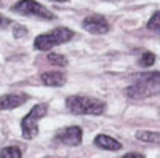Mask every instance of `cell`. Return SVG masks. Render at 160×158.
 <instances>
[{"label":"cell","mask_w":160,"mask_h":158,"mask_svg":"<svg viewBox=\"0 0 160 158\" xmlns=\"http://www.w3.org/2000/svg\"><path fill=\"white\" fill-rule=\"evenodd\" d=\"M158 93V72L141 74L133 78V83L127 88V96L131 99H146Z\"/></svg>","instance_id":"1"},{"label":"cell","mask_w":160,"mask_h":158,"mask_svg":"<svg viewBox=\"0 0 160 158\" xmlns=\"http://www.w3.org/2000/svg\"><path fill=\"white\" fill-rule=\"evenodd\" d=\"M66 107L75 115H102L106 102L90 96H69L66 99Z\"/></svg>","instance_id":"2"},{"label":"cell","mask_w":160,"mask_h":158,"mask_svg":"<svg viewBox=\"0 0 160 158\" xmlns=\"http://www.w3.org/2000/svg\"><path fill=\"white\" fill-rule=\"evenodd\" d=\"M75 35V32L69 27H55L50 32L40 34L38 37H35L34 40V48L38 51H50L51 48L59 46L62 43H68L69 40H72Z\"/></svg>","instance_id":"3"},{"label":"cell","mask_w":160,"mask_h":158,"mask_svg":"<svg viewBox=\"0 0 160 158\" xmlns=\"http://www.w3.org/2000/svg\"><path fill=\"white\" fill-rule=\"evenodd\" d=\"M47 112H48V104L45 102L37 104L21 120V129H22L24 139H34L38 134V122L47 115Z\"/></svg>","instance_id":"4"},{"label":"cell","mask_w":160,"mask_h":158,"mask_svg":"<svg viewBox=\"0 0 160 158\" xmlns=\"http://www.w3.org/2000/svg\"><path fill=\"white\" fill-rule=\"evenodd\" d=\"M13 13H18L22 16H35V18H42L47 21L56 19V15L51 10H48L45 5L35 2V0H19L10 8Z\"/></svg>","instance_id":"5"},{"label":"cell","mask_w":160,"mask_h":158,"mask_svg":"<svg viewBox=\"0 0 160 158\" xmlns=\"http://www.w3.org/2000/svg\"><path fill=\"white\" fill-rule=\"evenodd\" d=\"M83 139V131L80 126H68V128H62L59 129L58 133L55 134V141L61 142L64 146H69V147H77L82 144Z\"/></svg>","instance_id":"6"},{"label":"cell","mask_w":160,"mask_h":158,"mask_svg":"<svg viewBox=\"0 0 160 158\" xmlns=\"http://www.w3.org/2000/svg\"><path fill=\"white\" fill-rule=\"evenodd\" d=\"M82 27L90 32V34H95V35H102V34H108L111 26L108 22L104 16L101 15H90L82 21Z\"/></svg>","instance_id":"7"},{"label":"cell","mask_w":160,"mask_h":158,"mask_svg":"<svg viewBox=\"0 0 160 158\" xmlns=\"http://www.w3.org/2000/svg\"><path fill=\"white\" fill-rule=\"evenodd\" d=\"M29 99V96L26 93H10L0 96V110H10L21 107L22 104H26Z\"/></svg>","instance_id":"8"},{"label":"cell","mask_w":160,"mask_h":158,"mask_svg":"<svg viewBox=\"0 0 160 158\" xmlns=\"http://www.w3.org/2000/svg\"><path fill=\"white\" fill-rule=\"evenodd\" d=\"M95 146L102 149V150H111V152H115V150H120L122 149V144H120L117 139L108 136V134H98L95 137Z\"/></svg>","instance_id":"9"},{"label":"cell","mask_w":160,"mask_h":158,"mask_svg":"<svg viewBox=\"0 0 160 158\" xmlns=\"http://www.w3.org/2000/svg\"><path fill=\"white\" fill-rule=\"evenodd\" d=\"M40 80L45 86H62L66 83V75L61 72H45L40 75Z\"/></svg>","instance_id":"10"},{"label":"cell","mask_w":160,"mask_h":158,"mask_svg":"<svg viewBox=\"0 0 160 158\" xmlns=\"http://www.w3.org/2000/svg\"><path fill=\"white\" fill-rule=\"evenodd\" d=\"M136 139L141 142H151V144H157L160 136L157 131H138L136 133Z\"/></svg>","instance_id":"11"},{"label":"cell","mask_w":160,"mask_h":158,"mask_svg":"<svg viewBox=\"0 0 160 158\" xmlns=\"http://www.w3.org/2000/svg\"><path fill=\"white\" fill-rule=\"evenodd\" d=\"M0 158H22V153L19 147L10 146V147H3L0 150Z\"/></svg>","instance_id":"12"},{"label":"cell","mask_w":160,"mask_h":158,"mask_svg":"<svg viewBox=\"0 0 160 158\" xmlns=\"http://www.w3.org/2000/svg\"><path fill=\"white\" fill-rule=\"evenodd\" d=\"M47 59H48L53 65H58V67H66V65L69 64L68 58H66L64 55H58V53H48Z\"/></svg>","instance_id":"13"},{"label":"cell","mask_w":160,"mask_h":158,"mask_svg":"<svg viewBox=\"0 0 160 158\" xmlns=\"http://www.w3.org/2000/svg\"><path fill=\"white\" fill-rule=\"evenodd\" d=\"M155 59H157V58H155L154 53L146 51V53H142V56H141V59H139V64L142 65V67H149V65H154Z\"/></svg>","instance_id":"14"},{"label":"cell","mask_w":160,"mask_h":158,"mask_svg":"<svg viewBox=\"0 0 160 158\" xmlns=\"http://www.w3.org/2000/svg\"><path fill=\"white\" fill-rule=\"evenodd\" d=\"M158 21H160V13H158V10H157L154 15L151 16V19L148 21V29H149V31H155V32H158V27H160Z\"/></svg>","instance_id":"15"},{"label":"cell","mask_w":160,"mask_h":158,"mask_svg":"<svg viewBox=\"0 0 160 158\" xmlns=\"http://www.w3.org/2000/svg\"><path fill=\"white\" fill-rule=\"evenodd\" d=\"M26 35H28V29H26L24 26H21V24H15V22H13V37L19 40V38H22Z\"/></svg>","instance_id":"16"},{"label":"cell","mask_w":160,"mask_h":158,"mask_svg":"<svg viewBox=\"0 0 160 158\" xmlns=\"http://www.w3.org/2000/svg\"><path fill=\"white\" fill-rule=\"evenodd\" d=\"M10 24H11V19H8V18H5V16L0 15V29L7 27V26H10Z\"/></svg>","instance_id":"17"},{"label":"cell","mask_w":160,"mask_h":158,"mask_svg":"<svg viewBox=\"0 0 160 158\" xmlns=\"http://www.w3.org/2000/svg\"><path fill=\"white\" fill-rule=\"evenodd\" d=\"M122 158H146L142 153H138V152H131V153H127V155H123Z\"/></svg>","instance_id":"18"},{"label":"cell","mask_w":160,"mask_h":158,"mask_svg":"<svg viewBox=\"0 0 160 158\" xmlns=\"http://www.w3.org/2000/svg\"><path fill=\"white\" fill-rule=\"evenodd\" d=\"M51 2H58V3H66V2H69V0H51Z\"/></svg>","instance_id":"19"},{"label":"cell","mask_w":160,"mask_h":158,"mask_svg":"<svg viewBox=\"0 0 160 158\" xmlns=\"http://www.w3.org/2000/svg\"><path fill=\"white\" fill-rule=\"evenodd\" d=\"M106 2H117V0H106Z\"/></svg>","instance_id":"20"},{"label":"cell","mask_w":160,"mask_h":158,"mask_svg":"<svg viewBox=\"0 0 160 158\" xmlns=\"http://www.w3.org/2000/svg\"><path fill=\"white\" fill-rule=\"evenodd\" d=\"M3 7V3H2V0H0V8H2Z\"/></svg>","instance_id":"21"},{"label":"cell","mask_w":160,"mask_h":158,"mask_svg":"<svg viewBox=\"0 0 160 158\" xmlns=\"http://www.w3.org/2000/svg\"><path fill=\"white\" fill-rule=\"evenodd\" d=\"M45 158H50V156H45Z\"/></svg>","instance_id":"22"}]
</instances>
